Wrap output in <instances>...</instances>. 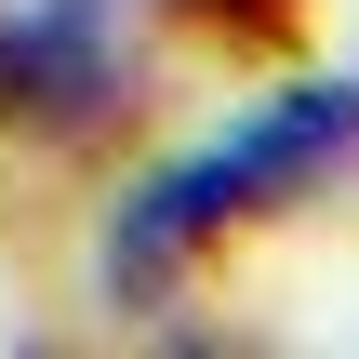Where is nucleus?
<instances>
[{
  "mask_svg": "<svg viewBox=\"0 0 359 359\" xmlns=\"http://www.w3.org/2000/svg\"><path fill=\"white\" fill-rule=\"evenodd\" d=\"M359 147V93L346 80H320V93H280L266 120H240L226 147H200V160H173L147 200H120V240H107V293H173V266L213 240V226H240V213H266V200H293L306 173H333Z\"/></svg>",
  "mask_w": 359,
  "mask_h": 359,
  "instance_id": "obj_1",
  "label": "nucleus"
},
{
  "mask_svg": "<svg viewBox=\"0 0 359 359\" xmlns=\"http://www.w3.org/2000/svg\"><path fill=\"white\" fill-rule=\"evenodd\" d=\"M0 107L80 133L120 107V40H107V0H40L27 27H0Z\"/></svg>",
  "mask_w": 359,
  "mask_h": 359,
  "instance_id": "obj_2",
  "label": "nucleus"
}]
</instances>
